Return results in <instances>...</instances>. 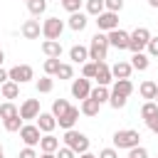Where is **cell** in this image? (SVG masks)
Here are the masks:
<instances>
[{
	"label": "cell",
	"mask_w": 158,
	"mask_h": 158,
	"mask_svg": "<svg viewBox=\"0 0 158 158\" xmlns=\"http://www.w3.org/2000/svg\"><path fill=\"white\" fill-rule=\"evenodd\" d=\"M12 116H20V109H17L12 101H5V104H0V118L5 121V118H12Z\"/></svg>",
	"instance_id": "obj_28"
},
{
	"label": "cell",
	"mask_w": 158,
	"mask_h": 158,
	"mask_svg": "<svg viewBox=\"0 0 158 158\" xmlns=\"http://www.w3.org/2000/svg\"><path fill=\"white\" fill-rule=\"evenodd\" d=\"M151 30L148 27H136L133 32H131V40H128V49L133 52V54H138V52H143L146 47H148V42H151Z\"/></svg>",
	"instance_id": "obj_4"
},
{
	"label": "cell",
	"mask_w": 158,
	"mask_h": 158,
	"mask_svg": "<svg viewBox=\"0 0 158 158\" xmlns=\"http://www.w3.org/2000/svg\"><path fill=\"white\" fill-rule=\"evenodd\" d=\"M104 10H106L104 0H86V15H91V17H99Z\"/></svg>",
	"instance_id": "obj_29"
},
{
	"label": "cell",
	"mask_w": 158,
	"mask_h": 158,
	"mask_svg": "<svg viewBox=\"0 0 158 158\" xmlns=\"http://www.w3.org/2000/svg\"><path fill=\"white\" fill-rule=\"evenodd\" d=\"M64 146H69L77 156H81V153L89 151V138H86V133H81L77 128H69V131H64Z\"/></svg>",
	"instance_id": "obj_3"
},
{
	"label": "cell",
	"mask_w": 158,
	"mask_h": 158,
	"mask_svg": "<svg viewBox=\"0 0 158 158\" xmlns=\"http://www.w3.org/2000/svg\"><path fill=\"white\" fill-rule=\"evenodd\" d=\"M138 94H141L146 101H153V99H156V94H158V84H156L153 79H146V81H141Z\"/></svg>",
	"instance_id": "obj_20"
},
{
	"label": "cell",
	"mask_w": 158,
	"mask_h": 158,
	"mask_svg": "<svg viewBox=\"0 0 158 158\" xmlns=\"http://www.w3.org/2000/svg\"><path fill=\"white\" fill-rule=\"evenodd\" d=\"M146 126H148V128H151L153 133H158V116H153V118H148V121H146Z\"/></svg>",
	"instance_id": "obj_45"
},
{
	"label": "cell",
	"mask_w": 158,
	"mask_h": 158,
	"mask_svg": "<svg viewBox=\"0 0 158 158\" xmlns=\"http://www.w3.org/2000/svg\"><path fill=\"white\" fill-rule=\"evenodd\" d=\"M136 146H141V133L136 128H121L114 133V148L116 151H131Z\"/></svg>",
	"instance_id": "obj_1"
},
{
	"label": "cell",
	"mask_w": 158,
	"mask_h": 158,
	"mask_svg": "<svg viewBox=\"0 0 158 158\" xmlns=\"http://www.w3.org/2000/svg\"><path fill=\"white\" fill-rule=\"evenodd\" d=\"M17 158H40V156H37V151H35V148L25 146V148L20 151V156H17Z\"/></svg>",
	"instance_id": "obj_44"
},
{
	"label": "cell",
	"mask_w": 158,
	"mask_h": 158,
	"mask_svg": "<svg viewBox=\"0 0 158 158\" xmlns=\"http://www.w3.org/2000/svg\"><path fill=\"white\" fill-rule=\"evenodd\" d=\"M0 158H5V156H2V153H0Z\"/></svg>",
	"instance_id": "obj_53"
},
{
	"label": "cell",
	"mask_w": 158,
	"mask_h": 158,
	"mask_svg": "<svg viewBox=\"0 0 158 158\" xmlns=\"http://www.w3.org/2000/svg\"><path fill=\"white\" fill-rule=\"evenodd\" d=\"M62 2H67V0H62Z\"/></svg>",
	"instance_id": "obj_54"
},
{
	"label": "cell",
	"mask_w": 158,
	"mask_h": 158,
	"mask_svg": "<svg viewBox=\"0 0 158 158\" xmlns=\"http://www.w3.org/2000/svg\"><path fill=\"white\" fill-rule=\"evenodd\" d=\"M128 40H131V32H126V30H121V27L109 32V44L116 47L118 52H121V49H128Z\"/></svg>",
	"instance_id": "obj_10"
},
{
	"label": "cell",
	"mask_w": 158,
	"mask_h": 158,
	"mask_svg": "<svg viewBox=\"0 0 158 158\" xmlns=\"http://www.w3.org/2000/svg\"><path fill=\"white\" fill-rule=\"evenodd\" d=\"M0 94H2V99L12 101V99L20 96V84H17V81H5V84L0 86Z\"/></svg>",
	"instance_id": "obj_23"
},
{
	"label": "cell",
	"mask_w": 158,
	"mask_h": 158,
	"mask_svg": "<svg viewBox=\"0 0 158 158\" xmlns=\"http://www.w3.org/2000/svg\"><path fill=\"white\" fill-rule=\"evenodd\" d=\"M20 32H22L25 40H40V35H42V25H40V20H25L22 27H20Z\"/></svg>",
	"instance_id": "obj_12"
},
{
	"label": "cell",
	"mask_w": 158,
	"mask_h": 158,
	"mask_svg": "<svg viewBox=\"0 0 158 158\" xmlns=\"http://www.w3.org/2000/svg\"><path fill=\"white\" fill-rule=\"evenodd\" d=\"M99 109H101V104H96L91 96L89 99H84L81 104H79V111L84 114V116H89V118H94V116H99Z\"/></svg>",
	"instance_id": "obj_22"
},
{
	"label": "cell",
	"mask_w": 158,
	"mask_h": 158,
	"mask_svg": "<svg viewBox=\"0 0 158 158\" xmlns=\"http://www.w3.org/2000/svg\"><path fill=\"white\" fill-rule=\"evenodd\" d=\"M131 72H133L131 62H116V64L111 67V74H114V79H128V77H131Z\"/></svg>",
	"instance_id": "obj_21"
},
{
	"label": "cell",
	"mask_w": 158,
	"mask_h": 158,
	"mask_svg": "<svg viewBox=\"0 0 158 158\" xmlns=\"http://www.w3.org/2000/svg\"><path fill=\"white\" fill-rule=\"evenodd\" d=\"M79 158H96V156H94V153H89V151H86V153H81V156H79Z\"/></svg>",
	"instance_id": "obj_47"
},
{
	"label": "cell",
	"mask_w": 158,
	"mask_h": 158,
	"mask_svg": "<svg viewBox=\"0 0 158 158\" xmlns=\"http://www.w3.org/2000/svg\"><path fill=\"white\" fill-rule=\"evenodd\" d=\"M37 128H40L42 133H52V131L57 128V118L52 116V111H49V114L42 111V114L37 116Z\"/></svg>",
	"instance_id": "obj_16"
},
{
	"label": "cell",
	"mask_w": 158,
	"mask_h": 158,
	"mask_svg": "<svg viewBox=\"0 0 158 158\" xmlns=\"http://www.w3.org/2000/svg\"><path fill=\"white\" fill-rule=\"evenodd\" d=\"M153 101H156V104H158V94H156V99H153Z\"/></svg>",
	"instance_id": "obj_51"
},
{
	"label": "cell",
	"mask_w": 158,
	"mask_h": 158,
	"mask_svg": "<svg viewBox=\"0 0 158 158\" xmlns=\"http://www.w3.org/2000/svg\"><path fill=\"white\" fill-rule=\"evenodd\" d=\"M69 59H72L74 64H86V62H89V47L74 44V47L69 49Z\"/></svg>",
	"instance_id": "obj_19"
},
{
	"label": "cell",
	"mask_w": 158,
	"mask_h": 158,
	"mask_svg": "<svg viewBox=\"0 0 158 158\" xmlns=\"http://www.w3.org/2000/svg\"><path fill=\"white\" fill-rule=\"evenodd\" d=\"M40 151L42 153H57L59 151V138L54 133H42L40 138Z\"/></svg>",
	"instance_id": "obj_17"
},
{
	"label": "cell",
	"mask_w": 158,
	"mask_h": 158,
	"mask_svg": "<svg viewBox=\"0 0 158 158\" xmlns=\"http://www.w3.org/2000/svg\"><path fill=\"white\" fill-rule=\"evenodd\" d=\"M40 158H57V153H42Z\"/></svg>",
	"instance_id": "obj_48"
},
{
	"label": "cell",
	"mask_w": 158,
	"mask_h": 158,
	"mask_svg": "<svg viewBox=\"0 0 158 158\" xmlns=\"http://www.w3.org/2000/svg\"><path fill=\"white\" fill-rule=\"evenodd\" d=\"M2 126H5V131H10V133H15V131L20 133V128L25 126V121H22L20 116H12V118H5V121H2Z\"/></svg>",
	"instance_id": "obj_32"
},
{
	"label": "cell",
	"mask_w": 158,
	"mask_h": 158,
	"mask_svg": "<svg viewBox=\"0 0 158 158\" xmlns=\"http://www.w3.org/2000/svg\"><path fill=\"white\" fill-rule=\"evenodd\" d=\"M20 138H22V143H25V146H30V148H35V146H40V138H42V131L37 128V123H25V126L20 128Z\"/></svg>",
	"instance_id": "obj_8"
},
{
	"label": "cell",
	"mask_w": 158,
	"mask_h": 158,
	"mask_svg": "<svg viewBox=\"0 0 158 158\" xmlns=\"http://www.w3.org/2000/svg\"><path fill=\"white\" fill-rule=\"evenodd\" d=\"M57 79H74V69H72V64H59V72H57Z\"/></svg>",
	"instance_id": "obj_37"
},
{
	"label": "cell",
	"mask_w": 158,
	"mask_h": 158,
	"mask_svg": "<svg viewBox=\"0 0 158 158\" xmlns=\"http://www.w3.org/2000/svg\"><path fill=\"white\" fill-rule=\"evenodd\" d=\"M148 57H153V59H158V37H151V42H148Z\"/></svg>",
	"instance_id": "obj_41"
},
{
	"label": "cell",
	"mask_w": 158,
	"mask_h": 158,
	"mask_svg": "<svg viewBox=\"0 0 158 158\" xmlns=\"http://www.w3.org/2000/svg\"><path fill=\"white\" fill-rule=\"evenodd\" d=\"M104 5H106V10H109V12H121L123 0H104Z\"/></svg>",
	"instance_id": "obj_39"
},
{
	"label": "cell",
	"mask_w": 158,
	"mask_h": 158,
	"mask_svg": "<svg viewBox=\"0 0 158 158\" xmlns=\"http://www.w3.org/2000/svg\"><path fill=\"white\" fill-rule=\"evenodd\" d=\"M52 89H54V79H52V77L44 74L42 79H37V91H40V94H49Z\"/></svg>",
	"instance_id": "obj_33"
},
{
	"label": "cell",
	"mask_w": 158,
	"mask_h": 158,
	"mask_svg": "<svg viewBox=\"0 0 158 158\" xmlns=\"http://www.w3.org/2000/svg\"><path fill=\"white\" fill-rule=\"evenodd\" d=\"M69 106H72V104H69L67 99H54V101H52V116H54V118H62V116L69 111Z\"/></svg>",
	"instance_id": "obj_27"
},
{
	"label": "cell",
	"mask_w": 158,
	"mask_h": 158,
	"mask_svg": "<svg viewBox=\"0 0 158 158\" xmlns=\"http://www.w3.org/2000/svg\"><path fill=\"white\" fill-rule=\"evenodd\" d=\"M96 158H118V151L116 148H101Z\"/></svg>",
	"instance_id": "obj_43"
},
{
	"label": "cell",
	"mask_w": 158,
	"mask_h": 158,
	"mask_svg": "<svg viewBox=\"0 0 158 158\" xmlns=\"http://www.w3.org/2000/svg\"><path fill=\"white\" fill-rule=\"evenodd\" d=\"M0 153H2V146H0Z\"/></svg>",
	"instance_id": "obj_52"
},
{
	"label": "cell",
	"mask_w": 158,
	"mask_h": 158,
	"mask_svg": "<svg viewBox=\"0 0 158 158\" xmlns=\"http://www.w3.org/2000/svg\"><path fill=\"white\" fill-rule=\"evenodd\" d=\"M89 96H91L96 104H109V99H111V91H109V86H99V84H96V86L91 89V94H89Z\"/></svg>",
	"instance_id": "obj_25"
},
{
	"label": "cell",
	"mask_w": 158,
	"mask_h": 158,
	"mask_svg": "<svg viewBox=\"0 0 158 158\" xmlns=\"http://www.w3.org/2000/svg\"><path fill=\"white\" fill-rule=\"evenodd\" d=\"M67 25H69V30H74V32H81L86 25H89V15L86 12H74V15H69V20H67Z\"/></svg>",
	"instance_id": "obj_18"
},
{
	"label": "cell",
	"mask_w": 158,
	"mask_h": 158,
	"mask_svg": "<svg viewBox=\"0 0 158 158\" xmlns=\"http://www.w3.org/2000/svg\"><path fill=\"white\" fill-rule=\"evenodd\" d=\"M25 2H27V0H25Z\"/></svg>",
	"instance_id": "obj_55"
},
{
	"label": "cell",
	"mask_w": 158,
	"mask_h": 158,
	"mask_svg": "<svg viewBox=\"0 0 158 158\" xmlns=\"http://www.w3.org/2000/svg\"><path fill=\"white\" fill-rule=\"evenodd\" d=\"M94 79H96V84H99V86H109V84L114 81L111 67H109L106 62H99V64H96V77H94Z\"/></svg>",
	"instance_id": "obj_13"
},
{
	"label": "cell",
	"mask_w": 158,
	"mask_h": 158,
	"mask_svg": "<svg viewBox=\"0 0 158 158\" xmlns=\"http://www.w3.org/2000/svg\"><path fill=\"white\" fill-rule=\"evenodd\" d=\"M79 114H81V111H79V106H69V111H67L62 118H57V123H59L64 131H69V128H74V123L79 121Z\"/></svg>",
	"instance_id": "obj_15"
},
{
	"label": "cell",
	"mask_w": 158,
	"mask_h": 158,
	"mask_svg": "<svg viewBox=\"0 0 158 158\" xmlns=\"http://www.w3.org/2000/svg\"><path fill=\"white\" fill-rule=\"evenodd\" d=\"M126 101H128V96H121V94H116V91H111V99H109V106H111V109H123V106H126Z\"/></svg>",
	"instance_id": "obj_35"
},
{
	"label": "cell",
	"mask_w": 158,
	"mask_h": 158,
	"mask_svg": "<svg viewBox=\"0 0 158 158\" xmlns=\"http://www.w3.org/2000/svg\"><path fill=\"white\" fill-rule=\"evenodd\" d=\"M96 27H99V32H111V30H118V12H109V10H104L96 20Z\"/></svg>",
	"instance_id": "obj_6"
},
{
	"label": "cell",
	"mask_w": 158,
	"mask_h": 158,
	"mask_svg": "<svg viewBox=\"0 0 158 158\" xmlns=\"http://www.w3.org/2000/svg\"><path fill=\"white\" fill-rule=\"evenodd\" d=\"M42 111H40V99H25L22 104H20V118L22 121H32V118H37Z\"/></svg>",
	"instance_id": "obj_9"
},
{
	"label": "cell",
	"mask_w": 158,
	"mask_h": 158,
	"mask_svg": "<svg viewBox=\"0 0 158 158\" xmlns=\"http://www.w3.org/2000/svg\"><path fill=\"white\" fill-rule=\"evenodd\" d=\"M62 7H64L69 15H74V12H79V7H81V0H67V2H62Z\"/></svg>",
	"instance_id": "obj_38"
},
{
	"label": "cell",
	"mask_w": 158,
	"mask_h": 158,
	"mask_svg": "<svg viewBox=\"0 0 158 158\" xmlns=\"http://www.w3.org/2000/svg\"><path fill=\"white\" fill-rule=\"evenodd\" d=\"M128 158H148V151L143 146H136V148L128 151Z\"/></svg>",
	"instance_id": "obj_40"
},
{
	"label": "cell",
	"mask_w": 158,
	"mask_h": 158,
	"mask_svg": "<svg viewBox=\"0 0 158 158\" xmlns=\"http://www.w3.org/2000/svg\"><path fill=\"white\" fill-rule=\"evenodd\" d=\"M153 116H158V104H156V101H146V104L141 106V118L148 121V118H153Z\"/></svg>",
	"instance_id": "obj_31"
},
{
	"label": "cell",
	"mask_w": 158,
	"mask_h": 158,
	"mask_svg": "<svg viewBox=\"0 0 158 158\" xmlns=\"http://www.w3.org/2000/svg\"><path fill=\"white\" fill-rule=\"evenodd\" d=\"M156 84H158V81H156Z\"/></svg>",
	"instance_id": "obj_56"
},
{
	"label": "cell",
	"mask_w": 158,
	"mask_h": 158,
	"mask_svg": "<svg viewBox=\"0 0 158 158\" xmlns=\"http://www.w3.org/2000/svg\"><path fill=\"white\" fill-rule=\"evenodd\" d=\"M2 59H5V52L0 49V67H2Z\"/></svg>",
	"instance_id": "obj_50"
},
{
	"label": "cell",
	"mask_w": 158,
	"mask_h": 158,
	"mask_svg": "<svg viewBox=\"0 0 158 158\" xmlns=\"http://www.w3.org/2000/svg\"><path fill=\"white\" fill-rule=\"evenodd\" d=\"M27 10H30L32 17H40L47 10V0H27Z\"/></svg>",
	"instance_id": "obj_30"
},
{
	"label": "cell",
	"mask_w": 158,
	"mask_h": 158,
	"mask_svg": "<svg viewBox=\"0 0 158 158\" xmlns=\"http://www.w3.org/2000/svg\"><path fill=\"white\" fill-rule=\"evenodd\" d=\"M126 158H128V156H126Z\"/></svg>",
	"instance_id": "obj_58"
},
{
	"label": "cell",
	"mask_w": 158,
	"mask_h": 158,
	"mask_svg": "<svg viewBox=\"0 0 158 158\" xmlns=\"http://www.w3.org/2000/svg\"><path fill=\"white\" fill-rule=\"evenodd\" d=\"M89 94H91V84H89V79H84V77L72 79V96H74V99L84 101V99H89Z\"/></svg>",
	"instance_id": "obj_11"
},
{
	"label": "cell",
	"mask_w": 158,
	"mask_h": 158,
	"mask_svg": "<svg viewBox=\"0 0 158 158\" xmlns=\"http://www.w3.org/2000/svg\"><path fill=\"white\" fill-rule=\"evenodd\" d=\"M62 32H64V22L59 17H47L42 22V37L44 40H59Z\"/></svg>",
	"instance_id": "obj_5"
},
{
	"label": "cell",
	"mask_w": 158,
	"mask_h": 158,
	"mask_svg": "<svg viewBox=\"0 0 158 158\" xmlns=\"http://www.w3.org/2000/svg\"><path fill=\"white\" fill-rule=\"evenodd\" d=\"M148 64H151V57H148V54H143V52H138V54H133V57H131V67H133L136 72H146V69H148Z\"/></svg>",
	"instance_id": "obj_26"
},
{
	"label": "cell",
	"mask_w": 158,
	"mask_h": 158,
	"mask_svg": "<svg viewBox=\"0 0 158 158\" xmlns=\"http://www.w3.org/2000/svg\"><path fill=\"white\" fill-rule=\"evenodd\" d=\"M109 35L106 32H96L94 37H91V44H89V59L91 62H104L106 59V52H109Z\"/></svg>",
	"instance_id": "obj_2"
},
{
	"label": "cell",
	"mask_w": 158,
	"mask_h": 158,
	"mask_svg": "<svg viewBox=\"0 0 158 158\" xmlns=\"http://www.w3.org/2000/svg\"><path fill=\"white\" fill-rule=\"evenodd\" d=\"M5 81H10V72H7V69H2V67H0V86H2V84H5Z\"/></svg>",
	"instance_id": "obj_46"
},
{
	"label": "cell",
	"mask_w": 158,
	"mask_h": 158,
	"mask_svg": "<svg viewBox=\"0 0 158 158\" xmlns=\"http://www.w3.org/2000/svg\"><path fill=\"white\" fill-rule=\"evenodd\" d=\"M7 72H10V81H17V84H27V81L35 79V69L30 64H15Z\"/></svg>",
	"instance_id": "obj_7"
},
{
	"label": "cell",
	"mask_w": 158,
	"mask_h": 158,
	"mask_svg": "<svg viewBox=\"0 0 158 158\" xmlns=\"http://www.w3.org/2000/svg\"><path fill=\"white\" fill-rule=\"evenodd\" d=\"M111 91H116L121 96H131L133 94V84H131V79H114V89Z\"/></svg>",
	"instance_id": "obj_24"
},
{
	"label": "cell",
	"mask_w": 158,
	"mask_h": 158,
	"mask_svg": "<svg viewBox=\"0 0 158 158\" xmlns=\"http://www.w3.org/2000/svg\"><path fill=\"white\" fill-rule=\"evenodd\" d=\"M156 158H158V156H156Z\"/></svg>",
	"instance_id": "obj_57"
},
{
	"label": "cell",
	"mask_w": 158,
	"mask_h": 158,
	"mask_svg": "<svg viewBox=\"0 0 158 158\" xmlns=\"http://www.w3.org/2000/svg\"><path fill=\"white\" fill-rule=\"evenodd\" d=\"M81 77L84 79H94L96 77V62H86V64H81Z\"/></svg>",
	"instance_id": "obj_36"
},
{
	"label": "cell",
	"mask_w": 158,
	"mask_h": 158,
	"mask_svg": "<svg viewBox=\"0 0 158 158\" xmlns=\"http://www.w3.org/2000/svg\"><path fill=\"white\" fill-rule=\"evenodd\" d=\"M57 158H77V153H74L69 146H62V148L57 151Z\"/></svg>",
	"instance_id": "obj_42"
},
{
	"label": "cell",
	"mask_w": 158,
	"mask_h": 158,
	"mask_svg": "<svg viewBox=\"0 0 158 158\" xmlns=\"http://www.w3.org/2000/svg\"><path fill=\"white\" fill-rule=\"evenodd\" d=\"M59 59H44V64H42V69H44V74L47 77H57V72H59Z\"/></svg>",
	"instance_id": "obj_34"
},
{
	"label": "cell",
	"mask_w": 158,
	"mask_h": 158,
	"mask_svg": "<svg viewBox=\"0 0 158 158\" xmlns=\"http://www.w3.org/2000/svg\"><path fill=\"white\" fill-rule=\"evenodd\" d=\"M42 52L47 59H59L62 57V42L59 40H44L42 42Z\"/></svg>",
	"instance_id": "obj_14"
},
{
	"label": "cell",
	"mask_w": 158,
	"mask_h": 158,
	"mask_svg": "<svg viewBox=\"0 0 158 158\" xmlns=\"http://www.w3.org/2000/svg\"><path fill=\"white\" fill-rule=\"evenodd\" d=\"M148 5L151 7H158V0H148Z\"/></svg>",
	"instance_id": "obj_49"
}]
</instances>
